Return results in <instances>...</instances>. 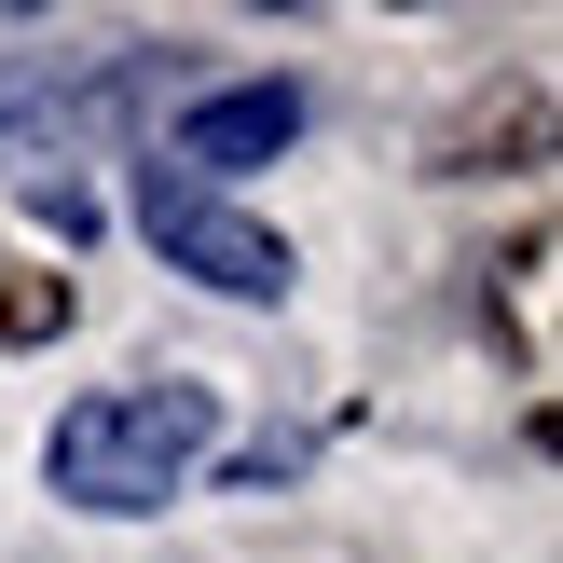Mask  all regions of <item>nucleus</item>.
<instances>
[{"label":"nucleus","mask_w":563,"mask_h":563,"mask_svg":"<svg viewBox=\"0 0 563 563\" xmlns=\"http://www.w3.org/2000/svg\"><path fill=\"white\" fill-rule=\"evenodd\" d=\"M207 440H220L207 385H97V399L55 412L42 482L69 495V509H97V522H137V509H165V495L207 467Z\"/></svg>","instance_id":"obj_1"},{"label":"nucleus","mask_w":563,"mask_h":563,"mask_svg":"<svg viewBox=\"0 0 563 563\" xmlns=\"http://www.w3.org/2000/svg\"><path fill=\"white\" fill-rule=\"evenodd\" d=\"M302 137V82H220V97H192L179 110V137H165L152 165H179V179H247V165H275Z\"/></svg>","instance_id":"obj_4"},{"label":"nucleus","mask_w":563,"mask_h":563,"mask_svg":"<svg viewBox=\"0 0 563 563\" xmlns=\"http://www.w3.org/2000/svg\"><path fill=\"white\" fill-rule=\"evenodd\" d=\"M509 302H522V357H550V234H522V262H509Z\"/></svg>","instance_id":"obj_6"},{"label":"nucleus","mask_w":563,"mask_h":563,"mask_svg":"<svg viewBox=\"0 0 563 563\" xmlns=\"http://www.w3.org/2000/svg\"><path fill=\"white\" fill-rule=\"evenodd\" d=\"M69 317H82L69 275H42V262H14V247H0V344H55Z\"/></svg>","instance_id":"obj_5"},{"label":"nucleus","mask_w":563,"mask_h":563,"mask_svg":"<svg viewBox=\"0 0 563 563\" xmlns=\"http://www.w3.org/2000/svg\"><path fill=\"white\" fill-rule=\"evenodd\" d=\"M137 234H152L179 275H207L220 302H275V289H289V234H275V220H247L234 192L179 179V165H137Z\"/></svg>","instance_id":"obj_2"},{"label":"nucleus","mask_w":563,"mask_h":563,"mask_svg":"<svg viewBox=\"0 0 563 563\" xmlns=\"http://www.w3.org/2000/svg\"><path fill=\"white\" fill-rule=\"evenodd\" d=\"M124 55H97V69H55V55H0V165L14 152H69V137L124 124Z\"/></svg>","instance_id":"obj_3"}]
</instances>
